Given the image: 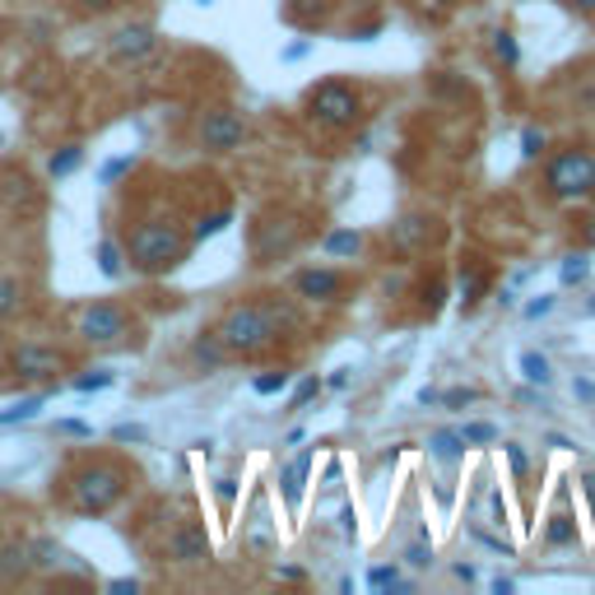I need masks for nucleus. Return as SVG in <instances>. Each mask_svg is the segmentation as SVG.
<instances>
[{
  "label": "nucleus",
  "mask_w": 595,
  "mask_h": 595,
  "mask_svg": "<svg viewBox=\"0 0 595 595\" xmlns=\"http://www.w3.org/2000/svg\"><path fill=\"white\" fill-rule=\"evenodd\" d=\"M215 494H219V503L228 507V503H232V494H238V488H232V479H219V484H215Z\"/></svg>",
  "instance_id": "nucleus-42"
},
{
  "label": "nucleus",
  "mask_w": 595,
  "mask_h": 595,
  "mask_svg": "<svg viewBox=\"0 0 595 595\" xmlns=\"http://www.w3.org/2000/svg\"><path fill=\"white\" fill-rule=\"evenodd\" d=\"M586 275H591L586 256H563V284H582Z\"/></svg>",
  "instance_id": "nucleus-28"
},
{
  "label": "nucleus",
  "mask_w": 595,
  "mask_h": 595,
  "mask_svg": "<svg viewBox=\"0 0 595 595\" xmlns=\"http://www.w3.org/2000/svg\"><path fill=\"white\" fill-rule=\"evenodd\" d=\"M126 261H131V270L140 275H168L187 261L191 251V232H182V224L172 219H140L131 232H126Z\"/></svg>",
  "instance_id": "nucleus-2"
},
{
  "label": "nucleus",
  "mask_w": 595,
  "mask_h": 595,
  "mask_svg": "<svg viewBox=\"0 0 595 595\" xmlns=\"http://www.w3.org/2000/svg\"><path fill=\"white\" fill-rule=\"evenodd\" d=\"M307 117H313L321 131H349V126L364 117V93L345 80H321L307 93Z\"/></svg>",
  "instance_id": "nucleus-5"
},
{
  "label": "nucleus",
  "mask_w": 595,
  "mask_h": 595,
  "mask_svg": "<svg viewBox=\"0 0 595 595\" xmlns=\"http://www.w3.org/2000/svg\"><path fill=\"white\" fill-rule=\"evenodd\" d=\"M19 307H23V284L14 275H0V321L19 317Z\"/></svg>",
  "instance_id": "nucleus-19"
},
{
  "label": "nucleus",
  "mask_w": 595,
  "mask_h": 595,
  "mask_svg": "<svg viewBox=\"0 0 595 595\" xmlns=\"http://www.w3.org/2000/svg\"><path fill=\"white\" fill-rule=\"evenodd\" d=\"M140 437H145V428H131V424L117 428V443H140Z\"/></svg>",
  "instance_id": "nucleus-40"
},
{
  "label": "nucleus",
  "mask_w": 595,
  "mask_h": 595,
  "mask_svg": "<svg viewBox=\"0 0 595 595\" xmlns=\"http://www.w3.org/2000/svg\"><path fill=\"white\" fill-rule=\"evenodd\" d=\"M582 539V530H577V522L567 512H554L549 516V526H545V545L549 549H563V545H577Z\"/></svg>",
  "instance_id": "nucleus-15"
},
{
  "label": "nucleus",
  "mask_w": 595,
  "mask_h": 595,
  "mask_svg": "<svg viewBox=\"0 0 595 595\" xmlns=\"http://www.w3.org/2000/svg\"><path fill=\"white\" fill-rule=\"evenodd\" d=\"M163 554H168V563H177V567H205V563L215 558L210 535H205V526H196V522L172 526L168 539H163Z\"/></svg>",
  "instance_id": "nucleus-9"
},
{
  "label": "nucleus",
  "mask_w": 595,
  "mask_h": 595,
  "mask_svg": "<svg viewBox=\"0 0 595 595\" xmlns=\"http://www.w3.org/2000/svg\"><path fill=\"white\" fill-rule=\"evenodd\" d=\"M484 289H488V270L470 261V266L460 270V303H465V307H475V303L484 298Z\"/></svg>",
  "instance_id": "nucleus-16"
},
{
  "label": "nucleus",
  "mask_w": 595,
  "mask_h": 595,
  "mask_svg": "<svg viewBox=\"0 0 595 595\" xmlns=\"http://www.w3.org/2000/svg\"><path fill=\"white\" fill-rule=\"evenodd\" d=\"M191 358H196L200 368H219V364H228L232 354L224 349V340H219L215 330H200V335H196V345H191Z\"/></svg>",
  "instance_id": "nucleus-14"
},
{
  "label": "nucleus",
  "mask_w": 595,
  "mask_h": 595,
  "mask_svg": "<svg viewBox=\"0 0 595 595\" xmlns=\"http://www.w3.org/2000/svg\"><path fill=\"white\" fill-rule=\"evenodd\" d=\"M102 386H112V373H89L75 381V391H102Z\"/></svg>",
  "instance_id": "nucleus-33"
},
{
  "label": "nucleus",
  "mask_w": 595,
  "mask_h": 595,
  "mask_svg": "<svg viewBox=\"0 0 595 595\" xmlns=\"http://www.w3.org/2000/svg\"><path fill=\"white\" fill-rule=\"evenodd\" d=\"M554 307V298H535V303H526V317H545Z\"/></svg>",
  "instance_id": "nucleus-39"
},
{
  "label": "nucleus",
  "mask_w": 595,
  "mask_h": 595,
  "mask_svg": "<svg viewBox=\"0 0 595 595\" xmlns=\"http://www.w3.org/2000/svg\"><path fill=\"white\" fill-rule=\"evenodd\" d=\"M591 313H595V298H591Z\"/></svg>",
  "instance_id": "nucleus-46"
},
{
  "label": "nucleus",
  "mask_w": 595,
  "mask_h": 595,
  "mask_svg": "<svg viewBox=\"0 0 595 595\" xmlns=\"http://www.w3.org/2000/svg\"><path fill=\"white\" fill-rule=\"evenodd\" d=\"M354 6H373V0H354Z\"/></svg>",
  "instance_id": "nucleus-45"
},
{
  "label": "nucleus",
  "mask_w": 595,
  "mask_h": 595,
  "mask_svg": "<svg viewBox=\"0 0 595 595\" xmlns=\"http://www.w3.org/2000/svg\"><path fill=\"white\" fill-rule=\"evenodd\" d=\"M522 373H526V381H535V386H549V364L539 354H522Z\"/></svg>",
  "instance_id": "nucleus-26"
},
{
  "label": "nucleus",
  "mask_w": 595,
  "mask_h": 595,
  "mask_svg": "<svg viewBox=\"0 0 595 595\" xmlns=\"http://www.w3.org/2000/svg\"><path fill=\"white\" fill-rule=\"evenodd\" d=\"M75 335L93 349H121V345H131L136 321L121 303H89L80 313V321H75Z\"/></svg>",
  "instance_id": "nucleus-6"
},
{
  "label": "nucleus",
  "mask_w": 595,
  "mask_h": 595,
  "mask_svg": "<svg viewBox=\"0 0 595 595\" xmlns=\"http://www.w3.org/2000/svg\"><path fill=\"white\" fill-rule=\"evenodd\" d=\"M196 140L205 153H232L247 140V117L238 108H210L196 126Z\"/></svg>",
  "instance_id": "nucleus-7"
},
{
  "label": "nucleus",
  "mask_w": 595,
  "mask_h": 595,
  "mask_svg": "<svg viewBox=\"0 0 595 595\" xmlns=\"http://www.w3.org/2000/svg\"><path fill=\"white\" fill-rule=\"evenodd\" d=\"M294 294L307 298V303H340L345 298V275L340 270H326V266L298 270L294 275Z\"/></svg>",
  "instance_id": "nucleus-11"
},
{
  "label": "nucleus",
  "mask_w": 595,
  "mask_h": 595,
  "mask_svg": "<svg viewBox=\"0 0 595 595\" xmlns=\"http://www.w3.org/2000/svg\"><path fill=\"white\" fill-rule=\"evenodd\" d=\"M326 256H358V247H364V232H354V228H335L326 232Z\"/></svg>",
  "instance_id": "nucleus-18"
},
{
  "label": "nucleus",
  "mask_w": 595,
  "mask_h": 595,
  "mask_svg": "<svg viewBox=\"0 0 595 595\" xmlns=\"http://www.w3.org/2000/svg\"><path fill=\"white\" fill-rule=\"evenodd\" d=\"M33 567V558H29V545H6L0 549V577L6 582H14V577H23Z\"/></svg>",
  "instance_id": "nucleus-17"
},
{
  "label": "nucleus",
  "mask_w": 595,
  "mask_h": 595,
  "mask_svg": "<svg viewBox=\"0 0 595 595\" xmlns=\"http://www.w3.org/2000/svg\"><path fill=\"white\" fill-rule=\"evenodd\" d=\"M98 270L108 275V279H117V275L126 270V251H121V242H112V238H102V242H98Z\"/></svg>",
  "instance_id": "nucleus-20"
},
{
  "label": "nucleus",
  "mask_w": 595,
  "mask_h": 595,
  "mask_svg": "<svg viewBox=\"0 0 595 595\" xmlns=\"http://www.w3.org/2000/svg\"><path fill=\"white\" fill-rule=\"evenodd\" d=\"M317 391H321V381H317V377H307V381L298 386V391H294V400H289V409H303L307 400H317Z\"/></svg>",
  "instance_id": "nucleus-32"
},
{
  "label": "nucleus",
  "mask_w": 595,
  "mask_h": 595,
  "mask_svg": "<svg viewBox=\"0 0 595 595\" xmlns=\"http://www.w3.org/2000/svg\"><path fill=\"white\" fill-rule=\"evenodd\" d=\"M545 191L563 205H577L586 196H595V153L591 149H558L545 163Z\"/></svg>",
  "instance_id": "nucleus-4"
},
{
  "label": "nucleus",
  "mask_w": 595,
  "mask_h": 595,
  "mask_svg": "<svg viewBox=\"0 0 595 595\" xmlns=\"http://www.w3.org/2000/svg\"><path fill=\"white\" fill-rule=\"evenodd\" d=\"M494 57H498L507 70L522 66V47H516V38H512L507 29H498V33H494Z\"/></svg>",
  "instance_id": "nucleus-23"
},
{
  "label": "nucleus",
  "mask_w": 595,
  "mask_h": 595,
  "mask_svg": "<svg viewBox=\"0 0 595 595\" xmlns=\"http://www.w3.org/2000/svg\"><path fill=\"white\" fill-rule=\"evenodd\" d=\"M298 326V313L289 303H284L279 294H266V298H256V303H238V307H228V313L219 317L215 335L224 340V349L232 358H261L275 349V340L284 330H294Z\"/></svg>",
  "instance_id": "nucleus-1"
},
{
  "label": "nucleus",
  "mask_w": 595,
  "mask_h": 595,
  "mask_svg": "<svg viewBox=\"0 0 595 595\" xmlns=\"http://www.w3.org/2000/svg\"><path fill=\"white\" fill-rule=\"evenodd\" d=\"M377 591H386V586H400V573L396 567H373V577H368Z\"/></svg>",
  "instance_id": "nucleus-34"
},
{
  "label": "nucleus",
  "mask_w": 595,
  "mask_h": 595,
  "mask_svg": "<svg viewBox=\"0 0 595 595\" xmlns=\"http://www.w3.org/2000/svg\"><path fill=\"white\" fill-rule=\"evenodd\" d=\"M242 549L256 554V558L275 554V526H270V516H266V498H256V507H251V516H247V526H242Z\"/></svg>",
  "instance_id": "nucleus-12"
},
{
  "label": "nucleus",
  "mask_w": 595,
  "mask_h": 595,
  "mask_svg": "<svg viewBox=\"0 0 595 595\" xmlns=\"http://www.w3.org/2000/svg\"><path fill=\"white\" fill-rule=\"evenodd\" d=\"M405 558H409L414 567H424V563H433V549H424V545H414V549H409Z\"/></svg>",
  "instance_id": "nucleus-41"
},
{
  "label": "nucleus",
  "mask_w": 595,
  "mask_h": 595,
  "mask_svg": "<svg viewBox=\"0 0 595 595\" xmlns=\"http://www.w3.org/2000/svg\"><path fill=\"white\" fill-rule=\"evenodd\" d=\"M47 405V396H29V400H19L14 409H6L0 414V428H10V424H29V419H38V409Z\"/></svg>",
  "instance_id": "nucleus-21"
},
{
  "label": "nucleus",
  "mask_w": 595,
  "mask_h": 595,
  "mask_svg": "<svg viewBox=\"0 0 595 595\" xmlns=\"http://www.w3.org/2000/svg\"><path fill=\"white\" fill-rule=\"evenodd\" d=\"M66 368H70V358L61 349H51V345L29 340V345H14L10 349V373L23 377V381H47V377H57Z\"/></svg>",
  "instance_id": "nucleus-8"
},
{
  "label": "nucleus",
  "mask_w": 595,
  "mask_h": 595,
  "mask_svg": "<svg viewBox=\"0 0 595 595\" xmlns=\"http://www.w3.org/2000/svg\"><path fill=\"white\" fill-rule=\"evenodd\" d=\"M567 10H577V14H595V0H563Z\"/></svg>",
  "instance_id": "nucleus-43"
},
{
  "label": "nucleus",
  "mask_w": 595,
  "mask_h": 595,
  "mask_svg": "<svg viewBox=\"0 0 595 595\" xmlns=\"http://www.w3.org/2000/svg\"><path fill=\"white\" fill-rule=\"evenodd\" d=\"M507 460H512V470H516V475H526V470H530V456H526L522 447H507Z\"/></svg>",
  "instance_id": "nucleus-37"
},
{
  "label": "nucleus",
  "mask_w": 595,
  "mask_h": 595,
  "mask_svg": "<svg viewBox=\"0 0 595 595\" xmlns=\"http://www.w3.org/2000/svg\"><path fill=\"white\" fill-rule=\"evenodd\" d=\"M131 168H136V159H112L108 168H102V182H117V177H121V172H131Z\"/></svg>",
  "instance_id": "nucleus-35"
},
{
  "label": "nucleus",
  "mask_w": 595,
  "mask_h": 595,
  "mask_svg": "<svg viewBox=\"0 0 595 595\" xmlns=\"http://www.w3.org/2000/svg\"><path fill=\"white\" fill-rule=\"evenodd\" d=\"M153 47H159V29H153V23H126V29L112 33L108 57H112L117 66H136V61L149 57Z\"/></svg>",
  "instance_id": "nucleus-10"
},
{
  "label": "nucleus",
  "mask_w": 595,
  "mask_h": 595,
  "mask_svg": "<svg viewBox=\"0 0 595 595\" xmlns=\"http://www.w3.org/2000/svg\"><path fill=\"white\" fill-rule=\"evenodd\" d=\"M428 447H433V456H460V447H465V437L460 433H452V428H443V433H433L428 437Z\"/></svg>",
  "instance_id": "nucleus-25"
},
{
  "label": "nucleus",
  "mask_w": 595,
  "mask_h": 595,
  "mask_svg": "<svg viewBox=\"0 0 595 595\" xmlns=\"http://www.w3.org/2000/svg\"><path fill=\"white\" fill-rule=\"evenodd\" d=\"M460 437H465V447H484V443H494L498 437V428L494 424H465Z\"/></svg>",
  "instance_id": "nucleus-27"
},
{
  "label": "nucleus",
  "mask_w": 595,
  "mask_h": 595,
  "mask_svg": "<svg viewBox=\"0 0 595 595\" xmlns=\"http://www.w3.org/2000/svg\"><path fill=\"white\" fill-rule=\"evenodd\" d=\"M126 484H131V475H126L117 460L93 456L66 475V503L80 516H102L126 498Z\"/></svg>",
  "instance_id": "nucleus-3"
},
{
  "label": "nucleus",
  "mask_w": 595,
  "mask_h": 595,
  "mask_svg": "<svg viewBox=\"0 0 595 595\" xmlns=\"http://www.w3.org/2000/svg\"><path fill=\"white\" fill-rule=\"evenodd\" d=\"M307 470H313V456H298V460H289L284 465V475H279V484H284V498H289V507H298L303 503V488H307Z\"/></svg>",
  "instance_id": "nucleus-13"
},
{
  "label": "nucleus",
  "mask_w": 595,
  "mask_h": 595,
  "mask_svg": "<svg viewBox=\"0 0 595 595\" xmlns=\"http://www.w3.org/2000/svg\"><path fill=\"white\" fill-rule=\"evenodd\" d=\"M409 6L419 10V14H433V19H437V14H452L460 0H409Z\"/></svg>",
  "instance_id": "nucleus-31"
},
{
  "label": "nucleus",
  "mask_w": 595,
  "mask_h": 595,
  "mask_svg": "<svg viewBox=\"0 0 595 595\" xmlns=\"http://www.w3.org/2000/svg\"><path fill=\"white\" fill-rule=\"evenodd\" d=\"M256 396H279L284 386H289V373H266V377H256Z\"/></svg>",
  "instance_id": "nucleus-29"
},
{
  "label": "nucleus",
  "mask_w": 595,
  "mask_h": 595,
  "mask_svg": "<svg viewBox=\"0 0 595 595\" xmlns=\"http://www.w3.org/2000/svg\"><path fill=\"white\" fill-rule=\"evenodd\" d=\"M545 131H535V126H526V131H522V153H526V159H539V153H545Z\"/></svg>",
  "instance_id": "nucleus-30"
},
{
  "label": "nucleus",
  "mask_w": 595,
  "mask_h": 595,
  "mask_svg": "<svg viewBox=\"0 0 595 595\" xmlns=\"http://www.w3.org/2000/svg\"><path fill=\"white\" fill-rule=\"evenodd\" d=\"M437 400L456 409V405H470V400H475V391H447V396H437Z\"/></svg>",
  "instance_id": "nucleus-38"
},
{
  "label": "nucleus",
  "mask_w": 595,
  "mask_h": 595,
  "mask_svg": "<svg viewBox=\"0 0 595 595\" xmlns=\"http://www.w3.org/2000/svg\"><path fill=\"white\" fill-rule=\"evenodd\" d=\"M228 224H232V215H228V210L200 215V219H196V228H191V242H205V238H215V232H224Z\"/></svg>",
  "instance_id": "nucleus-22"
},
{
  "label": "nucleus",
  "mask_w": 595,
  "mask_h": 595,
  "mask_svg": "<svg viewBox=\"0 0 595 595\" xmlns=\"http://www.w3.org/2000/svg\"><path fill=\"white\" fill-rule=\"evenodd\" d=\"M582 484H586V498H591V512H595V475H586Z\"/></svg>",
  "instance_id": "nucleus-44"
},
{
  "label": "nucleus",
  "mask_w": 595,
  "mask_h": 595,
  "mask_svg": "<svg viewBox=\"0 0 595 595\" xmlns=\"http://www.w3.org/2000/svg\"><path fill=\"white\" fill-rule=\"evenodd\" d=\"M80 163H85V149L80 145H66L61 153H51V177H70Z\"/></svg>",
  "instance_id": "nucleus-24"
},
{
  "label": "nucleus",
  "mask_w": 595,
  "mask_h": 595,
  "mask_svg": "<svg viewBox=\"0 0 595 595\" xmlns=\"http://www.w3.org/2000/svg\"><path fill=\"white\" fill-rule=\"evenodd\" d=\"M121 0H80V10L85 14H108V10H117Z\"/></svg>",
  "instance_id": "nucleus-36"
}]
</instances>
